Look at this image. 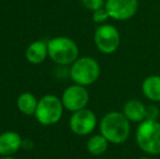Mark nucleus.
<instances>
[{
	"label": "nucleus",
	"mask_w": 160,
	"mask_h": 159,
	"mask_svg": "<svg viewBox=\"0 0 160 159\" xmlns=\"http://www.w3.org/2000/svg\"><path fill=\"white\" fill-rule=\"evenodd\" d=\"M0 159H15V158H12L11 156H2Z\"/></svg>",
	"instance_id": "19"
},
{
	"label": "nucleus",
	"mask_w": 160,
	"mask_h": 159,
	"mask_svg": "<svg viewBox=\"0 0 160 159\" xmlns=\"http://www.w3.org/2000/svg\"><path fill=\"white\" fill-rule=\"evenodd\" d=\"M99 132L110 144L121 145L127 142L131 135V122L122 111H110L101 118Z\"/></svg>",
	"instance_id": "1"
},
{
	"label": "nucleus",
	"mask_w": 160,
	"mask_h": 159,
	"mask_svg": "<svg viewBox=\"0 0 160 159\" xmlns=\"http://www.w3.org/2000/svg\"><path fill=\"white\" fill-rule=\"evenodd\" d=\"M23 144L21 135L18 132L7 131L0 134V155L11 156L15 154Z\"/></svg>",
	"instance_id": "10"
},
{
	"label": "nucleus",
	"mask_w": 160,
	"mask_h": 159,
	"mask_svg": "<svg viewBox=\"0 0 160 159\" xmlns=\"http://www.w3.org/2000/svg\"><path fill=\"white\" fill-rule=\"evenodd\" d=\"M37 105H38V100L36 99V97L32 93H28V92L22 93L18 97L17 100V106L19 108V110L26 116L35 115Z\"/></svg>",
	"instance_id": "15"
},
{
	"label": "nucleus",
	"mask_w": 160,
	"mask_h": 159,
	"mask_svg": "<svg viewBox=\"0 0 160 159\" xmlns=\"http://www.w3.org/2000/svg\"><path fill=\"white\" fill-rule=\"evenodd\" d=\"M63 105L61 98L56 95H45L38 100L35 117L38 122L42 125H52L59 122L63 115Z\"/></svg>",
	"instance_id": "5"
},
{
	"label": "nucleus",
	"mask_w": 160,
	"mask_h": 159,
	"mask_svg": "<svg viewBox=\"0 0 160 159\" xmlns=\"http://www.w3.org/2000/svg\"><path fill=\"white\" fill-rule=\"evenodd\" d=\"M94 42L96 48L103 55H111L118 50L121 42L119 30L109 23L98 25L94 33Z\"/></svg>",
	"instance_id": "6"
},
{
	"label": "nucleus",
	"mask_w": 160,
	"mask_h": 159,
	"mask_svg": "<svg viewBox=\"0 0 160 159\" xmlns=\"http://www.w3.org/2000/svg\"><path fill=\"white\" fill-rule=\"evenodd\" d=\"M110 143L102 134H95L88 138L86 143V149L91 155L93 156H101L108 151Z\"/></svg>",
	"instance_id": "14"
},
{
	"label": "nucleus",
	"mask_w": 160,
	"mask_h": 159,
	"mask_svg": "<svg viewBox=\"0 0 160 159\" xmlns=\"http://www.w3.org/2000/svg\"><path fill=\"white\" fill-rule=\"evenodd\" d=\"M108 19H110V17H109V14H108L105 7H102V8L98 9V10L93 12V21L95 22L96 24H98V25L106 24Z\"/></svg>",
	"instance_id": "16"
},
{
	"label": "nucleus",
	"mask_w": 160,
	"mask_h": 159,
	"mask_svg": "<svg viewBox=\"0 0 160 159\" xmlns=\"http://www.w3.org/2000/svg\"><path fill=\"white\" fill-rule=\"evenodd\" d=\"M122 112L131 123H141L145 120L146 106L139 99H128L124 102Z\"/></svg>",
	"instance_id": "11"
},
{
	"label": "nucleus",
	"mask_w": 160,
	"mask_h": 159,
	"mask_svg": "<svg viewBox=\"0 0 160 159\" xmlns=\"http://www.w3.org/2000/svg\"><path fill=\"white\" fill-rule=\"evenodd\" d=\"M160 117V108L159 106L152 104L149 106H146V115L145 120H152V121H158Z\"/></svg>",
	"instance_id": "17"
},
{
	"label": "nucleus",
	"mask_w": 160,
	"mask_h": 159,
	"mask_svg": "<svg viewBox=\"0 0 160 159\" xmlns=\"http://www.w3.org/2000/svg\"><path fill=\"white\" fill-rule=\"evenodd\" d=\"M137 159H152V158H149V157H139Z\"/></svg>",
	"instance_id": "20"
},
{
	"label": "nucleus",
	"mask_w": 160,
	"mask_h": 159,
	"mask_svg": "<svg viewBox=\"0 0 160 159\" xmlns=\"http://www.w3.org/2000/svg\"><path fill=\"white\" fill-rule=\"evenodd\" d=\"M135 141L138 148L145 154L156 156L160 154L159 121L144 120L138 123L135 131Z\"/></svg>",
	"instance_id": "2"
},
{
	"label": "nucleus",
	"mask_w": 160,
	"mask_h": 159,
	"mask_svg": "<svg viewBox=\"0 0 160 159\" xmlns=\"http://www.w3.org/2000/svg\"><path fill=\"white\" fill-rule=\"evenodd\" d=\"M98 121L97 117L91 109L84 108L82 110L75 111L72 113L69 121L70 130L72 133L78 136L89 135L96 129Z\"/></svg>",
	"instance_id": "8"
},
{
	"label": "nucleus",
	"mask_w": 160,
	"mask_h": 159,
	"mask_svg": "<svg viewBox=\"0 0 160 159\" xmlns=\"http://www.w3.org/2000/svg\"><path fill=\"white\" fill-rule=\"evenodd\" d=\"M48 57V44L44 40H36L26 48L25 58L30 63L40 64Z\"/></svg>",
	"instance_id": "12"
},
{
	"label": "nucleus",
	"mask_w": 160,
	"mask_h": 159,
	"mask_svg": "<svg viewBox=\"0 0 160 159\" xmlns=\"http://www.w3.org/2000/svg\"><path fill=\"white\" fill-rule=\"evenodd\" d=\"M48 56L53 62L60 66H70L78 58L80 49L73 39L58 36L47 42Z\"/></svg>",
	"instance_id": "3"
},
{
	"label": "nucleus",
	"mask_w": 160,
	"mask_h": 159,
	"mask_svg": "<svg viewBox=\"0 0 160 159\" xmlns=\"http://www.w3.org/2000/svg\"><path fill=\"white\" fill-rule=\"evenodd\" d=\"M142 93L148 100L160 102V75H149L142 82Z\"/></svg>",
	"instance_id": "13"
},
{
	"label": "nucleus",
	"mask_w": 160,
	"mask_h": 159,
	"mask_svg": "<svg viewBox=\"0 0 160 159\" xmlns=\"http://www.w3.org/2000/svg\"><path fill=\"white\" fill-rule=\"evenodd\" d=\"M81 2L84 6V8L94 12V11L105 7L106 0H81Z\"/></svg>",
	"instance_id": "18"
},
{
	"label": "nucleus",
	"mask_w": 160,
	"mask_h": 159,
	"mask_svg": "<svg viewBox=\"0 0 160 159\" xmlns=\"http://www.w3.org/2000/svg\"><path fill=\"white\" fill-rule=\"evenodd\" d=\"M70 77L74 84L87 87L98 81L100 77V66L93 57L78 58L71 64Z\"/></svg>",
	"instance_id": "4"
},
{
	"label": "nucleus",
	"mask_w": 160,
	"mask_h": 159,
	"mask_svg": "<svg viewBox=\"0 0 160 159\" xmlns=\"http://www.w3.org/2000/svg\"><path fill=\"white\" fill-rule=\"evenodd\" d=\"M159 108H160V102H159Z\"/></svg>",
	"instance_id": "21"
},
{
	"label": "nucleus",
	"mask_w": 160,
	"mask_h": 159,
	"mask_svg": "<svg viewBox=\"0 0 160 159\" xmlns=\"http://www.w3.org/2000/svg\"><path fill=\"white\" fill-rule=\"evenodd\" d=\"M61 102L64 109L73 113L75 111L86 108L89 102V93L86 87L82 85H70L62 93Z\"/></svg>",
	"instance_id": "7"
},
{
	"label": "nucleus",
	"mask_w": 160,
	"mask_h": 159,
	"mask_svg": "<svg viewBox=\"0 0 160 159\" xmlns=\"http://www.w3.org/2000/svg\"><path fill=\"white\" fill-rule=\"evenodd\" d=\"M138 0H106L105 8L110 19L116 21H128L138 11Z\"/></svg>",
	"instance_id": "9"
}]
</instances>
